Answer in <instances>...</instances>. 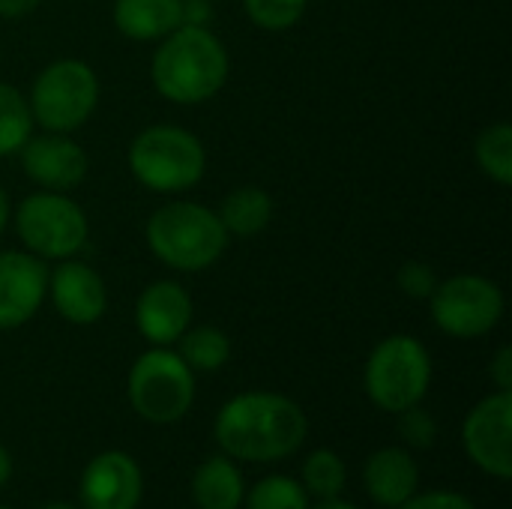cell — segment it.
Wrapping results in <instances>:
<instances>
[{
  "label": "cell",
  "instance_id": "1",
  "mask_svg": "<svg viewBox=\"0 0 512 509\" xmlns=\"http://www.w3.org/2000/svg\"><path fill=\"white\" fill-rule=\"evenodd\" d=\"M309 432L303 408L267 390H249L228 399L213 423L216 444L228 459L240 462H279L294 456Z\"/></svg>",
  "mask_w": 512,
  "mask_h": 509
},
{
  "label": "cell",
  "instance_id": "2",
  "mask_svg": "<svg viewBox=\"0 0 512 509\" xmlns=\"http://www.w3.org/2000/svg\"><path fill=\"white\" fill-rule=\"evenodd\" d=\"M231 72L228 48L210 27L180 24L153 51L150 78L159 96L174 105H201L213 99Z\"/></svg>",
  "mask_w": 512,
  "mask_h": 509
},
{
  "label": "cell",
  "instance_id": "3",
  "mask_svg": "<svg viewBox=\"0 0 512 509\" xmlns=\"http://www.w3.org/2000/svg\"><path fill=\"white\" fill-rule=\"evenodd\" d=\"M150 252L171 270L198 273L213 267L228 249V231L216 210L195 201H171L150 213L144 228Z\"/></svg>",
  "mask_w": 512,
  "mask_h": 509
},
{
  "label": "cell",
  "instance_id": "4",
  "mask_svg": "<svg viewBox=\"0 0 512 509\" xmlns=\"http://www.w3.org/2000/svg\"><path fill=\"white\" fill-rule=\"evenodd\" d=\"M129 171L150 192H186L207 171V150L189 129L156 123L129 144Z\"/></svg>",
  "mask_w": 512,
  "mask_h": 509
},
{
  "label": "cell",
  "instance_id": "5",
  "mask_svg": "<svg viewBox=\"0 0 512 509\" xmlns=\"http://www.w3.org/2000/svg\"><path fill=\"white\" fill-rule=\"evenodd\" d=\"M363 384L381 411L402 414L426 399L432 384V357L414 336H387L369 354Z\"/></svg>",
  "mask_w": 512,
  "mask_h": 509
},
{
  "label": "cell",
  "instance_id": "6",
  "mask_svg": "<svg viewBox=\"0 0 512 509\" xmlns=\"http://www.w3.org/2000/svg\"><path fill=\"white\" fill-rule=\"evenodd\" d=\"M96 102H99V78L93 66L75 57L48 63L36 75L27 96L33 120L45 132H63V135L81 129L96 111Z\"/></svg>",
  "mask_w": 512,
  "mask_h": 509
},
{
  "label": "cell",
  "instance_id": "7",
  "mask_svg": "<svg viewBox=\"0 0 512 509\" xmlns=\"http://www.w3.org/2000/svg\"><path fill=\"white\" fill-rule=\"evenodd\" d=\"M195 402V372L177 351L150 348L129 369V405L156 426H171L189 414Z\"/></svg>",
  "mask_w": 512,
  "mask_h": 509
},
{
  "label": "cell",
  "instance_id": "8",
  "mask_svg": "<svg viewBox=\"0 0 512 509\" xmlns=\"http://www.w3.org/2000/svg\"><path fill=\"white\" fill-rule=\"evenodd\" d=\"M15 231L27 252L42 261H66L87 243L90 222L81 204L63 192H33L15 210Z\"/></svg>",
  "mask_w": 512,
  "mask_h": 509
},
{
  "label": "cell",
  "instance_id": "9",
  "mask_svg": "<svg viewBox=\"0 0 512 509\" xmlns=\"http://www.w3.org/2000/svg\"><path fill=\"white\" fill-rule=\"evenodd\" d=\"M504 291L477 273H459L444 282L429 297L432 321L441 333L453 339H480L492 333L504 318Z\"/></svg>",
  "mask_w": 512,
  "mask_h": 509
},
{
  "label": "cell",
  "instance_id": "10",
  "mask_svg": "<svg viewBox=\"0 0 512 509\" xmlns=\"http://www.w3.org/2000/svg\"><path fill=\"white\" fill-rule=\"evenodd\" d=\"M471 462L495 480L512 477V393H492L477 402L462 426Z\"/></svg>",
  "mask_w": 512,
  "mask_h": 509
},
{
  "label": "cell",
  "instance_id": "11",
  "mask_svg": "<svg viewBox=\"0 0 512 509\" xmlns=\"http://www.w3.org/2000/svg\"><path fill=\"white\" fill-rule=\"evenodd\" d=\"M81 509H138L144 477L129 453L105 450L81 474Z\"/></svg>",
  "mask_w": 512,
  "mask_h": 509
},
{
  "label": "cell",
  "instance_id": "12",
  "mask_svg": "<svg viewBox=\"0 0 512 509\" xmlns=\"http://www.w3.org/2000/svg\"><path fill=\"white\" fill-rule=\"evenodd\" d=\"M48 297V264L33 252H0V330L27 324Z\"/></svg>",
  "mask_w": 512,
  "mask_h": 509
},
{
  "label": "cell",
  "instance_id": "13",
  "mask_svg": "<svg viewBox=\"0 0 512 509\" xmlns=\"http://www.w3.org/2000/svg\"><path fill=\"white\" fill-rule=\"evenodd\" d=\"M18 153L24 174L42 189L69 192L87 177V153L63 132L30 135Z\"/></svg>",
  "mask_w": 512,
  "mask_h": 509
},
{
  "label": "cell",
  "instance_id": "14",
  "mask_svg": "<svg viewBox=\"0 0 512 509\" xmlns=\"http://www.w3.org/2000/svg\"><path fill=\"white\" fill-rule=\"evenodd\" d=\"M48 297L57 315L78 327L96 324L108 309V291L102 276L93 267L72 258L48 270Z\"/></svg>",
  "mask_w": 512,
  "mask_h": 509
},
{
  "label": "cell",
  "instance_id": "15",
  "mask_svg": "<svg viewBox=\"0 0 512 509\" xmlns=\"http://www.w3.org/2000/svg\"><path fill=\"white\" fill-rule=\"evenodd\" d=\"M135 324L153 348H168L192 324V297L171 279L150 282L135 303Z\"/></svg>",
  "mask_w": 512,
  "mask_h": 509
},
{
  "label": "cell",
  "instance_id": "16",
  "mask_svg": "<svg viewBox=\"0 0 512 509\" xmlns=\"http://www.w3.org/2000/svg\"><path fill=\"white\" fill-rule=\"evenodd\" d=\"M363 483L375 504L399 509L408 498L417 495V486H420L417 459L402 447H384L369 456L363 468Z\"/></svg>",
  "mask_w": 512,
  "mask_h": 509
},
{
  "label": "cell",
  "instance_id": "17",
  "mask_svg": "<svg viewBox=\"0 0 512 509\" xmlns=\"http://www.w3.org/2000/svg\"><path fill=\"white\" fill-rule=\"evenodd\" d=\"M183 24L180 0H114V27L135 42L165 39Z\"/></svg>",
  "mask_w": 512,
  "mask_h": 509
},
{
  "label": "cell",
  "instance_id": "18",
  "mask_svg": "<svg viewBox=\"0 0 512 509\" xmlns=\"http://www.w3.org/2000/svg\"><path fill=\"white\" fill-rule=\"evenodd\" d=\"M246 483L240 468L228 456H213L195 468L192 501L198 509H240Z\"/></svg>",
  "mask_w": 512,
  "mask_h": 509
},
{
  "label": "cell",
  "instance_id": "19",
  "mask_svg": "<svg viewBox=\"0 0 512 509\" xmlns=\"http://www.w3.org/2000/svg\"><path fill=\"white\" fill-rule=\"evenodd\" d=\"M216 216H219V222L225 225L228 234L255 237L273 219V198L261 186H240V189L225 195Z\"/></svg>",
  "mask_w": 512,
  "mask_h": 509
},
{
  "label": "cell",
  "instance_id": "20",
  "mask_svg": "<svg viewBox=\"0 0 512 509\" xmlns=\"http://www.w3.org/2000/svg\"><path fill=\"white\" fill-rule=\"evenodd\" d=\"M180 357L192 372H216L228 363L231 357V339L219 327H192L180 339Z\"/></svg>",
  "mask_w": 512,
  "mask_h": 509
},
{
  "label": "cell",
  "instance_id": "21",
  "mask_svg": "<svg viewBox=\"0 0 512 509\" xmlns=\"http://www.w3.org/2000/svg\"><path fill=\"white\" fill-rule=\"evenodd\" d=\"M474 156L480 171L495 180L498 186L512 183V126L510 123H492L477 135Z\"/></svg>",
  "mask_w": 512,
  "mask_h": 509
},
{
  "label": "cell",
  "instance_id": "22",
  "mask_svg": "<svg viewBox=\"0 0 512 509\" xmlns=\"http://www.w3.org/2000/svg\"><path fill=\"white\" fill-rule=\"evenodd\" d=\"M33 135V114L27 96H21L12 84L0 81V159L12 156Z\"/></svg>",
  "mask_w": 512,
  "mask_h": 509
},
{
  "label": "cell",
  "instance_id": "23",
  "mask_svg": "<svg viewBox=\"0 0 512 509\" xmlns=\"http://www.w3.org/2000/svg\"><path fill=\"white\" fill-rule=\"evenodd\" d=\"M348 483V468L339 453L333 450H315L303 462V489L306 495H315L318 501L339 498Z\"/></svg>",
  "mask_w": 512,
  "mask_h": 509
},
{
  "label": "cell",
  "instance_id": "24",
  "mask_svg": "<svg viewBox=\"0 0 512 509\" xmlns=\"http://www.w3.org/2000/svg\"><path fill=\"white\" fill-rule=\"evenodd\" d=\"M246 509H309V495L294 477H264L243 495Z\"/></svg>",
  "mask_w": 512,
  "mask_h": 509
},
{
  "label": "cell",
  "instance_id": "25",
  "mask_svg": "<svg viewBox=\"0 0 512 509\" xmlns=\"http://www.w3.org/2000/svg\"><path fill=\"white\" fill-rule=\"evenodd\" d=\"M306 6H309V0H243L249 21L270 33L291 30L303 18Z\"/></svg>",
  "mask_w": 512,
  "mask_h": 509
},
{
  "label": "cell",
  "instance_id": "26",
  "mask_svg": "<svg viewBox=\"0 0 512 509\" xmlns=\"http://www.w3.org/2000/svg\"><path fill=\"white\" fill-rule=\"evenodd\" d=\"M399 435H402V441H405L408 447H414V450H429V447L435 444V438H438L435 417H432L426 408L414 405V408H408V411L399 414Z\"/></svg>",
  "mask_w": 512,
  "mask_h": 509
},
{
  "label": "cell",
  "instance_id": "27",
  "mask_svg": "<svg viewBox=\"0 0 512 509\" xmlns=\"http://www.w3.org/2000/svg\"><path fill=\"white\" fill-rule=\"evenodd\" d=\"M396 282L405 291V297H411V300H429L432 291L438 288V273L426 261H405L399 267Z\"/></svg>",
  "mask_w": 512,
  "mask_h": 509
},
{
  "label": "cell",
  "instance_id": "28",
  "mask_svg": "<svg viewBox=\"0 0 512 509\" xmlns=\"http://www.w3.org/2000/svg\"><path fill=\"white\" fill-rule=\"evenodd\" d=\"M399 509H477L465 495L459 492H426L408 498Z\"/></svg>",
  "mask_w": 512,
  "mask_h": 509
},
{
  "label": "cell",
  "instance_id": "29",
  "mask_svg": "<svg viewBox=\"0 0 512 509\" xmlns=\"http://www.w3.org/2000/svg\"><path fill=\"white\" fill-rule=\"evenodd\" d=\"M489 372H492V381H495V387H498V390L512 393V348L510 345H501V348H498V354H495V360H492Z\"/></svg>",
  "mask_w": 512,
  "mask_h": 509
},
{
  "label": "cell",
  "instance_id": "30",
  "mask_svg": "<svg viewBox=\"0 0 512 509\" xmlns=\"http://www.w3.org/2000/svg\"><path fill=\"white\" fill-rule=\"evenodd\" d=\"M180 12H183V24H195V27H207L213 18L210 0H180Z\"/></svg>",
  "mask_w": 512,
  "mask_h": 509
},
{
  "label": "cell",
  "instance_id": "31",
  "mask_svg": "<svg viewBox=\"0 0 512 509\" xmlns=\"http://www.w3.org/2000/svg\"><path fill=\"white\" fill-rule=\"evenodd\" d=\"M42 0H0V18H24L30 15Z\"/></svg>",
  "mask_w": 512,
  "mask_h": 509
},
{
  "label": "cell",
  "instance_id": "32",
  "mask_svg": "<svg viewBox=\"0 0 512 509\" xmlns=\"http://www.w3.org/2000/svg\"><path fill=\"white\" fill-rule=\"evenodd\" d=\"M9 477H12V456H9V450L0 444V489L9 483Z\"/></svg>",
  "mask_w": 512,
  "mask_h": 509
},
{
  "label": "cell",
  "instance_id": "33",
  "mask_svg": "<svg viewBox=\"0 0 512 509\" xmlns=\"http://www.w3.org/2000/svg\"><path fill=\"white\" fill-rule=\"evenodd\" d=\"M312 509H360L357 504H348L342 498H327V501H318V507Z\"/></svg>",
  "mask_w": 512,
  "mask_h": 509
},
{
  "label": "cell",
  "instance_id": "34",
  "mask_svg": "<svg viewBox=\"0 0 512 509\" xmlns=\"http://www.w3.org/2000/svg\"><path fill=\"white\" fill-rule=\"evenodd\" d=\"M6 225H9V198H6V192L0 186V234L6 231Z\"/></svg>",
  "mask_w": 512,
  "mask_h": 509
},
{
  "label": "cell",
  "instance_id": "35",
  "mask_svg": "<svg viewBox=\"0 0 512 509\" xmlns=\"http://www.w3.org/2000/svg\"><path fill=\"white\" fill-rule=\"evenodd\" d=\"M42 509H78V507H72V504H48V507H42Z\"/></svg>",
  "mask_w": 512,
  "mask_h": 509
},
{
  "label": "cell",
  "instance_id": "36",
  "mask_svg": "<svg viewBox=\"0 0 512 509\" xmlns=\"http://www.w3.org/2000/svg\"><path fill=\"white\" fill-rule=\"evenodd\" d=\"M0 509H9V507H0Z\"/></svg>",
  "mask_w": 512,
  "mask_h": 509
}]
</instances>
